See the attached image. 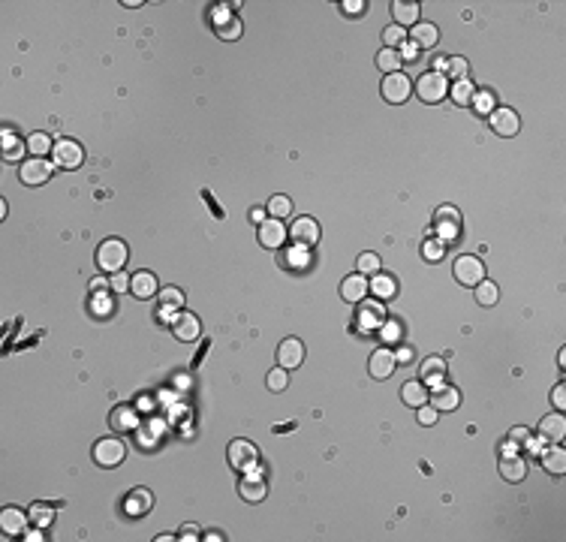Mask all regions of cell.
Segmentation results:
<instances>
[{"label":"cell","mask_w":566,"mask_h":542,"mask_svg":"<svg viewBox=\"0 0 566 542\" xmlns=\"http://www.w3.org/2000/svg\"><path fill=\"white\" fill-rule=\"evenodd\" d=\"M542 467H545V473H551V476L566 473V452L560 449V443H554V446L542 455Z\"/></svg>","instance_id":"obj_31"},{"label":"cell","mask_w":566,"mask_h":542,"mask_svg":"<svg viewBox=\"0 0 566 542\" xmlns=\"http://www.w3.org/2000/svg\"><path fill=\"white\" fill-rule=\"evenodd\" d=\"M226 458H229L232 470H238V473L256 470V464H259V452L250 440H232L229 449H226Z\"/></svg>","instance_id":"obj_3"},{"label":"cell","mask_w":566,"mask_h":542,"mask_svg":"<svg viewBox=\"0 0 566 542\" xmlns=\"http://www.w3.org/2000/svg\"><path fill=\"white\" fill-rule=\"evenodd\" d=\"M124 455H127V446L118 437H103L94 443V461L99 467H118L124 461Z\"/></svg>","instance_id":"obj_6"},{"label":"cell","mask_w":566,"mask_h":542,"mask_svg":"<svg viewBox=\"0 0 566 542\" xmlns=\"http://www.w3.org/2000/svg\"><path fill=\"white\" fill-rule=\"evenodd\" d=\"M422 256L428 259V263H440V259L446 256V244H443V241H437V238L424 241V244H422Z\"/></svg>","instance_id":"obj_44"},{"label":"cell","mask_w":566,"mask_h":542,"mask_svg":"<svg viewBox=\"0 0 566 542\" xmlns=\"http://www.w3.org/2000/svg\"><path fill=\"white\" fill-rule=\"evenodd\" d=\"M398 55H401V60H416V57H419V46L413 43V39H403Z\"/></svg>","instance_id":"obj_53"},{"label":"cell","mask_w":566,"mask_h":542,"mask_svg":"<svg viewBox=\"0 0 566 542\" xmlns=\"http://www.w3.org/2000/svg\"><path fill=\"white\" fill-rule=\"evenodd\" d=\"M392 353H395V361H398V365H410V361L413 359H416V353H413V347H398V349H392Z\"/></svg>","instance_id":"obj_54"},{"label":"cell","mask_w":566,"mask_h":542,"mask_svg":"<svg viewBox=\"0 0 566 542\" xmlns=\"http://www.w3.org/2000/svg\"><path fill=\"white\" fill-rule=\"evenodd\" d=\"M178 539H184V542L202 539V536H199V527H196V524H184V527H181V534H178Z\"/></svg>","instance_id":"obj_55"},{"label":"cell","mask_w":566,"mask_h":542,"mask_svg":"<svg viewBox=\"0 0 566 542\" xmlns=\"http://www.w3.org/2000/svg\"><path fill=\"white\" fill-rule=\"evenodd\" d=\"M422 383L424 386H440L443 383V380H446V359H443V356H431V359H424L422 361Z\"/></svg>","instance_id":"obj_27"},{"label":"cell","mask_w":566,"mask_h":542,"mask_svg":"<svg viewBox=\"0 0 566 542\" xmlns=\"http://www.w3.org/2000/svg\"><path fill=\"white\" fill-rule=\"evenodd\" d=\"M340 296H343V301H350V305H359L361 298L368 296V277L365 275H347L340 280Z\"/></svg>","instance_id":"obj_22"},{"label":"cell","mask_w":566,"mask_h":542,"mask_svg":"<svg viewBox=\"0 0 566 542\" xmlns=\"http://www.w3.org/2000/svg\"><path fill=\"white\" fill-rule=\"evenodd\" d=\"M301 361H305V344L298 338H283L277 347V365L283 370H296L301 368Z\"/></svg>","instance_id":"obj_13"},{"label":"cell","mask_w":566,"mask_h":542,"mask_svg":"<svg viewBox=\"0 0 566 542\" xmlns=\"http://www.w3.org/2000/svg\"><path fill=\"white\" fill-rule=\"evenodd\" d=\"M377 331H380V340H382V344H401V338H403V323H401V319L386 317V323H382Z\"/></svg>","instance_id":"obj_37"},{"label":"cell","mask_w":566,"mask_h":542,"mask_svg":"<svg viewBox=\"0 0 566 542\" xmlns=\"http://www.w3.org/2000/svg\"><path fill=\"white\" fill-rule=\"evenodd\" d=\"M373 280H368V289L373 296H377L380 301H389L398 296V280L389 275V271H377V275H371Z\"/></svg>","instance_id":"obj_25"},{"label":"cell","mask_w":566,"mask_h":542,"mask_svg":"<svg viewBox=\"0 0 566 542\" xmlns=\"http://www.w3.org/2000/svg\"><path fill=\"white\" fill-rule=\"evenodd\" d=\"M52 160H55V166H60V169H78L85 163V151H82V145H78L76 139H57L55 151H52Z\"/></svg>","instance_id":"obj_7"},{"label":"cell","mask_w":566,"mask_h":542,"mask_svg":"<svg viewBox=\"0 0 566 542\" xmlns=\"http://www.w3.org/2000/svg\"><path fill=\"white\" fill-rule=\"evenodd\" d=\"M449 90H452V103H458V106H470V103H473V97H476V85H473L470 78H464V82L449 85Z\"/></svg>","instance_id":"obj_35"},{"label":"cell","mask_w":566,"mask_h":542,"mask_svg":"<svg viewBox=\"0 0 566 542\" xmlns=\"http://www.w3.org/2000/svg\"><path fill=\"white\" fill-rule=\"evenodd\" d=\"M151 506H154V494L148 488H133L124 500V512L130 518H139V515H148Z\"/></svg>","instance_id":"obj_20"},{"label":"cell","mask_w":566,"mask_h":542,"mask_svg":"<svg viewBox=\"0 0 566 542\" xmlns=\"http://www.w3.org/2000/svg\"><path fill=\"white\" fill-rule=\"evenodd\" d=\"M265 482H262V476H259V467L256 470H250V476H244L241 479V485H238V494H241V500H247V503H259V500H265Z\"/></svg>","instance_id":"obj_21"},{"label":"cell","mask_w":566,"mask_h":542,"mask_svg":"<svg viewBox=\"0 0 566 542\" xmlns=\"http://www.w3.org/2000/svg\"><path fill=\"white\" fill-rule=\"evenodd\" d=\"M434 226H437L443 244H446V241H455L461 232V211L455 205H440L437 214H434Z\"/></svg>","instance_id":"obj_8"},{"label":"cell","mask_w":566,"mask_h":542,"mask_svg":"<svg viewBox=\"0 0 566 542\" xmlns=\"http://www.w3.org/2000/svg\"><path fill=\"white\" fill-rule=\"evenodd\" d=\"M27 515H30V524L34 527H48L55 521V506L52 503H34L27 509Z\"/></svg>","instance_id":"obj_36"},{"label":"cell","mask_w":566,"mask_h":542,"mask_svg":"<svg viewBox=\"0 0 566 542\" xmlns=\"http://www.w3.org/2000/svg\"><path fill=\"white\" fill-rule=\"evenodd\" d=\"M452 275H455V280H458L461 286H476V284H482V280H485V265H482L479 256L464 253V256L455 259Z\"/></svg>","instance_id":"obj_4"},{"label":"cell","mask_w":566,"mask_h":542,"mask_svg":"<svg viewBox=\"0 0 566 542\" xmlns=\"http://www.w3.org/2000/svg\"><path fill=\"white\" fill-rule=\"evenodd\" d=\"M416 419H419V425H437V410L428 407V404H422Z\"/></svg>","instance_id":"obj_52"},{"label":"cell","mask_w":566,"mask_h":542,"mask_svg":"<svg viewBox=\"0 0 566 542\" xmlns=\"http://www.w3.org/2000/svg\"><path fill=\"white\" fill-rule=\"evenodd\" d=\"M217 34H220V39H238L241 36V22L232 15V18H226L223 25H217Z\"/></svg>","instance_id":"obj_47"},{"label":"cell","mask_w":566,"mask_h":542,"mask_svg":"<svg viewBox=\"0 0 566 542\" xmlns=\"http://www.w3.org/2000/svg\"><path fill=\"white\" fill-rule=\"evenodd\" d=\"M127 259H130V250L120 238H106L103 244L97 247V265H99V271H106V275L124 271Z\"/></svg>","instance_id":"obj_1"},{"label":"cell","mask_w":566,"mask_h":542,"mask_svg":"<svg viewBox=\"0 0 566 542\" xmlns=\"http://www.w3.org/2000/svg\"><path fill=\"white\" fill-rule=\"evenodd\" d=\"M130 293H133L139 301H148L160 293V284H157V275L154 271H136L133 280H130Z\"/></svg>","instance_id":"obj_19"},{"label":"cell","mask_w":566,"mask_h":542,"mask_svg":"<svg viewBox=\"0 0 566 542\" xmlns=\"http://www.w3.org/2000/svg\"><path fill=\"white\" fill-rule=\"evenodd\" d=\"M356 271L359 275H377V271H382V265H380V256L377 253H371V250H365V253H359V259H356Z\"/></svg>","instance_id":"obj_40"},{"label":"cell","mask_w":566,"mask_h":542,"mask_svg":"<svg viewBox=\"0 0 566 542\" xmlns=\"http://www.w3.org/2000/svg\"><path fill=\"white\" fill-rule=\"evenodd\" d=\"M380 90H382V99H386V103L401 106V103H407V97L413 94V82H410V76H403V73H392V76L382 78Z\"/></svg>","instance_id":"obj_10"},{"label":"cell","mask_w":566,"mask_h":542,"mask_svg":"<svg viewBox=\"0 0 566 542\" xmlns=\"http://www.w3.org/2000/svg\"><path fill=\"white\" fill-rule=\"evenodd\" d=\"M94 310H97V314H106V310H109V298H106L103 293H97V301H94Z\"/></svg>","instance_id":"obj_57"},{"label":"cell","mask_w":566,"mask_h":542,"mask_svg":"<svg viewBox=\"0 0 566 542\" xmlns=\"http://www.w3.org/2000/svg\"><path fill=\"white\" fill-rule=\"evenodd\" d=\"M401 401L407 407H422V404H428V386L422 383V380H410V383H403L401 386Z\"/></svg>","instance_id":"obj_29"},{"label":"cell","mask_w":566,"mask_h":542,"mask_svg":"<svg viewBox=\"0 0 566 542\" xmlns=\"http://www.w3.org/2000/svg\"><path fill=\"white\" fill-rule=\"evenodd\" d=\"M18 178H22L27 187H39L52 178V163H48L46 157H30L25 163H18Z\"/></svg>","instance_id":"obj_9"},{"label":"cell","mask_w":566,"mask_h":542,"mask_svg":"<svg viewBox=\"0 0 566 542\" xmlns=\"http://www.w3.org/2000/svg\"><path fill=\"white\" fill-rule=\"evenodd\" d=\"M401 64H403V60H401V55L395 52V48H386V46L380 48V55H377V67H380L386 76L401 73Z\"/></svg>","instance_id":"obj_34"},{"label":"cell","mask_w":566,"mask_h":542,"mask_svg":"<svg viewBox=\"0 0 566 542\" xmlns=\"http://www.w3.org/2000/svg\"><path fill=\"white\" fill-rule=\"evenodd\" d=\"M250 220H254V223H262V220H265V208H250Z\"/></svg>","instance_id":"obj_59"},{"label":"cell","mask_w":566,"mask_h":542,"mask_svg":"<svg viewBox=\"0 0 566 542\" xmlns=\"http://www.w3.org/2000/svg\"><path fill=\"white\" fill-rule=\"evenodd\" d=\"M130 280H133V277H130L127 271H118V275L109 277V286H112L115 293H127V289H130Z\"/></svg>","instance_id":"obj_49"},{"label":"cell","mask_w":566,"mask_h":542,"mask_svg":"<svg viewBox=\"0 0 566 542\" xmlns=\"http://www.w3.org/2000/svg\"><path fill=\"white\" fill-rule=\"evenodd\" d=\"M27 521H30V515L25 509H18V506H6L4 512H0V530H4L6 536H25Z\"/></svg>","instance_id":"obj_16"},{"label":"cell","mask_w":566,"mask_h":542,"mask_svg":"<svg viewBox=\"0 0 566 542\" xmlns=\"http://www.w3.org/2000/svg\"><path fill=\"white\" fill-rule=\"evenodd\" d=\"M25 151H27V145L15 136V130L13 127H4V160L15 163V160H22Z\"/></svg>","instance_id":"obj_32"},{"label":"cell","mask_w":566,"mask_h":542,"mask_svg":"<svg viewBox=\"0 0 566 542\" xmlns=\"http://www.w3.org/2000/svg\"><path fill=\"white\" fill-rule=\"evenodd\" d=\"M265 386L271 389V391H283L289 386V370H283L280 365L277 368H271L268 370V377H265Z\"/></svg>","instance_id":"obj_43"},{"label":"cell","mask_w":566,"mask_h":542,"mask_svg":"<svg viewBox=\"0 0 566 542\" xmlns=\"http://www.w3.org/2000/svg\"><path fill=\"white\" fill-rule=\"evenodd\" d=\"M202 539H208V542H211V539H214V542H223L226 536H223V534H217V530H208V534L202 536Z\"/></svg>","instance_id":"obj_60"},{"label":"cell","mask_w":566,"mask_h":542,"mask_svg":"<svg viewBox=\"0 0 566 542\" xmlns=\"http://www.w3.org/2000/svg\"><path fill=\"white\" fill-rule=\"evenodd\" d=\"M340 9H343V13H347V15H365L368 4H365V0H343Z\"/></svg>","instance_id":"obj_50"},{"label":"cell","mask_w":566,"mask_h":542,"mask_svg":"<svg viewBox=\"0 0 566 542\" xmlns=\"http://www.w3.org/2000/svg\"><path fill=\"white\" fill-rule=\"evenodd\" d=\"M473 289H476V301H479L482 307H491V305H497V298H500V286L494 284V280H488V277H485L482 284H476Z\"/></svg>","instance_id":"obj_33"},{"label":"cell","mask_w":566,"mask_h":542,"mask_svg":"<svg viewBox=\"0 0 566 542\" xmlns=\"http://www.w3.org/2000/svg\"><path fill=\"white\" fill-rule=\"evenodd\" d=\"M428 398H431V407L437 410V413H449V410H458V404H461V391L455 386H446V383L434 386L428 391Z\"/></svg>","instance_id":"obj_15"},{"label":"cell","mask_w":566,"mask_h":542,"mask_svg":"<svg viewBox=\"0 0 566 542\" xmlns=\"http://www.w3.org/2000/svg\"><path fill=\"white\" fill-rule=\"evenodd\" d=\"M157 296H160V307L181 310V305H184V293L178 286H163V293H157Z\"/></svg>","instance_id":"obj_42"},{"label":"cell","mask_w":566,"mask_h":542,"mask_svg":"<svg viewBox=\"0 0 566 542\" xmlns=\"http://www.w3.org/2000/svg\"><path fill=\"white\" fill-rule=\"evenodd\" d=\"M419 13H422V6L416 4V0H395V4H392V15H395L398 27L419 25Z\"/></svg>","instance_id":"obj_26"},{"label":"cell","mask_w":566,"mask_h":542,"mask_svg":"<svg viewBox=\"0 0 566 542\" xmlns=\"http://www.w3.org/2000/svg\"><path fill=\"white\" fill-rule=\"evenodd\" d=\"M25 539L27 542H43L46 536H43V527H34V530H25Z\"/></svg>","instance_id":"obj_58"},{"label":"cell","mask_w":566,"mask_h":542,"mask_svg":"<svg viewBox=\"0 0 566 542\" xmlns=\"http://www.w3.org/2000/svg\"><path fill=\"white\" fill-rule=\"evenodd\" d=\"M403 39H407V30L398 27V25H389L386 30H382V43H386V48H395V46H401Z\"/></svg>","instance_id":"obj_46"},{"label":"cell","mask_w":566,"mask_h":542,"mask_svg":"<svg viewBox=\"0 0 566 542\" xmlns=\"http://www.w3.org/2000/svg\"><path fill=\"white\" fill-rule=\"evenodd\" d=\"M563 437H566V419H563V413H551V416H545L539 422V440H545V443H560Z\"/></svg>","instance_id":"obj_23"},{"label":"cell","mask_w":566,"mask_h":542,"mask_svg":"<svg viewBox=\"0 0 566 542\" xmlns=\"http://www.w3.org/2000/svg\"><path fill=\"white\" fill-rule=\"evenodd\" d=\"M473 103H476V112H482V115H491L494 109H497V106H494V103H497V99H494L491 90H476V97H473Z\"/></svg>","instance_id":"obj_45"},{"label":"cell","mask_w":566,"mask_h":542,"mask_svg":"<svg viewBox=\"0 0 566 542\" xmlns=\"http://www.w3.org/2000/svg\"><path fill=\"white\" fill-rule=\"evenodd\" d=\"M386 323V307L380 298H361L356 305V326L361 331H377Z\"/></svg>","instance_id":"obj_5"},{"label":"cell","mask_w":566,"mask_h":542,"mask_svg":"<svg viewBox=\"0 0 566 542\" xmlns=\"http://www.w3.org/2000/svg\"><path fill=\"white\" fill-rule=\"evenodd\" d=\"M551 404L558 407V413H563V410H566V383H558V386H554V391H551Z\"/></svg>","instance_id":"obj_51"},{"label":"cell","mask_w":566,"mask_h":542,"mask_svg":"<svg viewBox=\"0 0 566 542\" xmlns=\"http://www.w3.org/2000/svg\"><path fill=\"white\" fill-rule=\"evenodd\" d=\"M27 151L34 157H46V154H52L55 151V142L48 139V133H30L27 136Z\"/></svg>","instance_id":"obj_38"},{"label":"cell","mask_w":566,"mask_h":542,"mask_svg":"<svg viewBox=\"0 0 566 542\" xmlns=\"http://www.w3.org/2000/svg\"><path fill=\"white\" fill-rule=\"evenodd\" d=\"M518 127H521L518 112H512V109L497 106V109L491 112V130H494L497 136H515V133H518Z\"/></svg>","instance_id":"obj_18"},{"label":"cell","mask_w":566,"mask_h":542,"mask_svg":"<svg viewBox=\"0 0 566 542\" xmlns=\"http://www.w3.org/2000/svg\"><path fill=\"white\" fill-rule=\"evenodd\" d=\"M410 39L419 46V52L422 48H434L437 46V39H440V30H437V25H431V22H419V25H413Z\"/></svg>","instance_id":"obj_28"},{"label":"cell","mask_w":566,"mask_h":542,"mask_svg":"<svg viewBox=\"0 0 566 542\" xmlns=\"http://www.w3.org/2000/svg\"><path fill=\"white\" fill-rule=\"evenodd\" d=\"M287 232H289V238L296 241L298 247H305V250H308V247H317V244H319V238H322L319 223H317L313 217H298L296 223H292V226L287 229Z\"/></svg>","instance_id":"obj_11"},{"label":"cell","mask_w":566,"mask_h":542,"mask_svg":"<svg viewBox=\"0 0 566 542\" xmlns=\"http://www.w3.org/2000/svg\"><path fill=\"white\" fill-rule=\"evenodd\" d=\"M530 428H524V425H518V428H512L509 431V443H515V446H527L530 443Z\"/></svg>","instance_id":"obj_48"},{"label":"cell","mask_w":566,"mask_h":542,"mask_svg":"<svg viewBox=\"0 0 566 542\" xmlns=\"http://www.w3.org/2000/svg\"><path fill=\"white\" fill-rule=\"evenodd\" d=\"M289 238V232H287V226H283V220H277V217H265L259 223V244L262 247H268V250H277V247H283V241Z\"/></svg>","instance_id":"obj_14"},{"label":"cell","mask_w":566,"mask_h":542,"mask_svg":"<svg viewBox=\"0 0 566 542\" xmlns=\"http://www.w3.org/2000/svg\"><path fill=\"white\" fill-rule=\"evenodd\" d=\"M109 425L115 431H136L139 428V410L133 404H118L109 416Z\"/></svg>","instance_id":"obj_24"},{"label":"cell","mask_w":566,"mask_h":542,"mask_svg":"<svg viewBox=\"0 0 566 542\" xmlns=\"http://www.w3.org/2000/svg\"><path fill=\"white\" fill-rule=\"evenodd\" d=\"M500 476L506 482H521L527 476V461L518 458V455H503L500 458Z\"/></svg>","instance_id":"obj_30"},{"label":"cell","mask_w":566,"mask_h":542,"mask_svg":"<svg viewBox=\"0 0 566 542\" xmlns=\"http://www.w3.org/2000/svg\"><path fill=\"white\" fill-rule=\"evenodd\" d=\"M416 94L422 103H440V99L449 97V78L437 73V69H431V73H422L416 78Z\"/></svg>","instance_id":"obj_2"},{"label":"cell","mask_w":566,"mask_h":542,"mask_svg":"<svg viewBox=\"0 0 566 542\" xmlns=\"http://www.w3.org/2000/svg\"><path fill=\"white\" fill-rule=\"evenodd\" d=\"M289 211H292V199H289V196L277 193V196L268 199V214H271V217L283 220V217H289Z\"/></svg>","instance_id":"obj_41"},{"label":"cell","mask_w":566,"mask_h":542,"mask_svg":"<svg viewBox=\"0 0 566 542\" xmlns=\"http://www.w3.org/2000/svg\"><path fill=\"white\" fill-rule=\"evenodd\" d=\"M172 335H175L181 344H193V340L202 335V323L196 314H190V310H178L175 319H172Z\"/></svg>","instance_id":"obj_12"},{"label":"cell","mask_w":566,"mask_h":542,"mask_svg":"<svg viewBox=\"0 0 566 542\" xmlns=\"http://www.w3.org/2000/svg\"><path fill=\"white\" fill-rule=\"evenodd\" d=\"M467 73H470V64H467V57H458V55H452L449 60H446V78H455V82H464L467 78Z\"/></svg>","instance_id":"obj_39"},{"label":"cell","mask_w":566,"mask_h":542,"mask_svg":"<svg viewBox=\"0 0 566 542\" xmlns=\"http://www.w3.org/2000/svg\"><path fill=\"white\" fill-rule=\"evenodd\" d=\"M103 289H112L106 277H94V280H90V293H103Z\"/></svg>","instance_id":"obj_56"},{"label":"cell","mask_w":566,"mask_h":542,"mask_svg":"<svg viewBox=\"0 0 566 542\" xmlns=\"http://www.w3.org/2000/svg\"><path fill=\"white\" fill-rule=\"evenodd\" d=\"M395 353H392L389 347H380V349H373V356H371V361H368V368H371V377L373 380H389L392 374H395Z\"/></svg>","instance_id":"obj_17"}]
</instances>
